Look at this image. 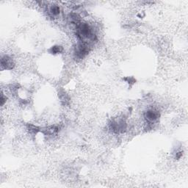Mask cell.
Segmentation results:
<instances>
[{
	"instance_id": "obj_8",
	"label": "cell",
	"mask_w": 188,
	"mask_h": 188,
	"mask_svg": "<svg viewBox=\"0 0 188 188\" xmlns=\"http://www.w3.org/2000/svg\"><path fill=\"white\" fill-rule=\"evenodd\" d=\"M60 101H61L62 103H63L64 104H68V102H69V98L66 93H63L60 94Z\"/></svg>"
},
{
	"instance_id": "obj_1",
	"label": "cell",
	"mask_w": 188,
	"mask_h": 188,
	"mask_svg": "<svg viewBox=\"0 0 188 188\" xmlns=\"http://www.w3.org/2000/svg\"><path fill=\"white\" fill-rule=\"evenodd\" d=\"M76 36L82 42H84V40L85 39H89L92 41L96 39V36L93 33L90 26L82 22L76 25Z\"/></svg>"
},
{
	"instance_id": "obj_7",
	"label": "cell",
	"mask_w": 188,
	"mask_h": 188,
	"mask_svg": "<svg viewBox=\"0 0 188 188\" xmlns=\"http://www.w3.org/2000/svg\"><path fill=\"white\" fill-rule=\"evenodd\" d=\"M49 13H50L52 15L56 16V15H59L60 13V9L59 6H58V5H53L49 7Z\"/></svg>"
},
{
	"instance_id": "obj_2",
	"label": "cell",
	"mask_w": 188,
	"mask_h": 188,
	"mask_svg": "<svg viewBox=\"0 0 188 188\" xmlns=\"http://www.w3.org/2000/svg\"><path fill=\"white\" fill-rule=\"evenodd\" d=\"M89 52H90V46L88 43L82 41L74 49V54L75 59L81 60L89 53Z\"/></svg>"
},
{
	"instance_id": "obj_10",
	"label": "cell",
	"mask_w": 188,
	"mask_h": 188,
	"mask_svg": "<svg viewBox=\"0 0 188 188\" xmlns=\"http://www.w3.org/2000/svg\"><path fill=\"white\" fill-rule=\"evenodd\" d=\"M6 99H7L6 97H5L3 93H2V94H1V105H2V106H3L4 104L6 102Z\"/></svg>"
},
{
	"instance_id": "obj_3",
	"label": "cell",
	"mask_w": 188,
	"mask_h": 188,
	"mask_svg": "<svg viewBox=\"0 0 188 188\" xmlns=\"http://www.w3.org/2000/svg\"><path fill=\"white\" fill-rule=\"evenodd\" d=\"M13 67L14 63L12 58L7 55L2 57L1 59V68L2 70H11L13 68Z\"/></svg>"
},
{
	"instance_id": "obj_4",
	"label": "cell",
	"mask_w": 188,
	"mask_h": 188,
	"mask_svg": "<svg viewBox=\"0 0 188 188\" xmlns=\"http://www.w3.org/2000/svg\"><path fill=\"white\" fill-rule=\"evenodd\" d=\"M159 117V113L155 110H147L144 113V118L149 122H154L157 120Z\"/></svg>"
},
{
	"instance_id": "obj_11",
	"label": "cell",
	"mask_w": 188,
	"mask_h": 188,
	"mask_svg": "<svg viewBox=\"0 0 188 188\" xmlns=\"http://www.w3.org/2000/svg\"><path fill=\"white\" fill-rule=\"evenodd\" d=\"M182 155H183V151H178V152L176 153V159H180V158L182 157Z\"/></svg>"
},
{
	"instance_id": "obj_5",
	"label": "cell",
	"mask_w": 188,
	"mask_h": 188,
	"mask_svg": "<svg viewBox=\"0 0 188 188\" xmlns=\"http://www.w3.org/2000/svg\"><path fill=\"white\" fill-rule=\"evenodd\" d=\"M68 21L71 22V24H75V25H78L80 23H81V17L77 13H71L68 15Z\"/></svg>"
},
{
	"instance_id": "obj_6",
	"label": "cell",
	"mask_w": 188,
	"mask_h": 188,
	"mask_svg": "<svg viewBox=\"0 0 188 188\" xmlns=\"http://www.w3.org/2000/svg\"><path fill=\"white\" fill-rule=\"evenodd\" d=\"M63 49L62 46H58V45H55L54 46H52L50 49H49V52L50 54H60V53H61L63 52Z\"/></svg>"
},
{
	"instance_id": "obj_9",
	"label": "cell",
	"mask_w": 188,
	"mask_h": 188,
	"mask_svg": "<svg viewBox=\"0 0 188 188\" xmlns=\"http://www.w3.org/2000/svg\"><path fill=\"white\" fill-rule=\"evenodd\" d=\"M27 128H28V130L29 131L32 133H37V132L40 131L39 127L36 126L35 125H32V124H28L27 125Z\"/></svg>"
}]
</instances>
